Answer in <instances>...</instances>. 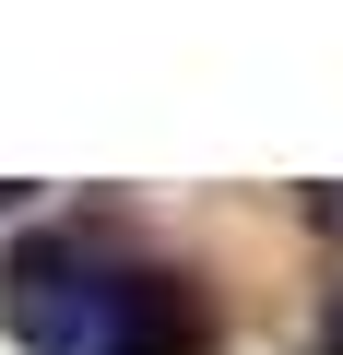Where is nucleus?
<instances>
[{
    "mask_svg": "<svg viewBox=\"0 0 343 355\" xmlns=\"http://www.w3.org/2000/svg\"><path fill=\"white\" fill-rule=\"evenodd\" d=\"M0 320L24 355H213V296L95 225H36L0 261Z\"/></svg>",
    "mask_w": 343,
    "mask_h": 355,
    "instance_id": "nucleus-1",
    "label": "nucleus"
},
{
    "mask_svg": "<svg viewBox=\"0 0 343 355\" xmlns=\"http://www.w3.org/2000/svg\"><path fill=\"white\" fill-rule=\"evenodd\" d=\"M319 343H331V355H343V296H331V331H319Z\"/></svg>",
    "mask_w": 343,
    "mask_h": 355,
    "instance_id": "nucleus-2",
    "label": "nucleus"
}]
</instances>
